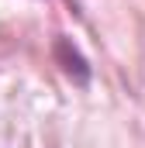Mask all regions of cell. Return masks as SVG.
<instances>
[{"label":"cell","instance_id":"1","mask_svg":"<svg viewBox=\"0 0 145 148\" xmlns=\"http://www.w3.org/2000/svg\"><path fill=\"white\" fill-rule=\"evenodd\" d=\"M55 59L66 69V76H72L76 83H90V66H86V59L79 55V48L72 45L69 38H59L55 41Z\"/></svg>","mask_w":145,"mask_h":148}]
</instances>
